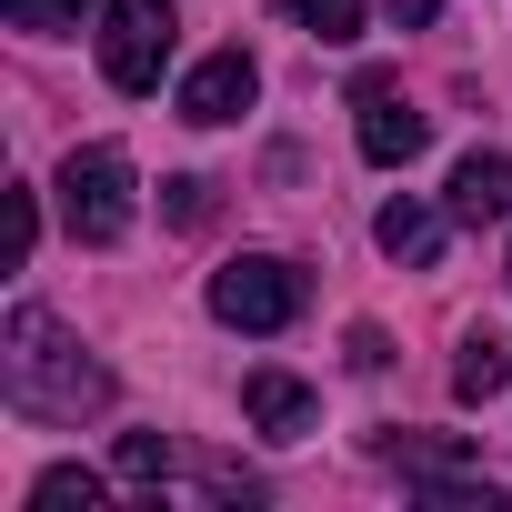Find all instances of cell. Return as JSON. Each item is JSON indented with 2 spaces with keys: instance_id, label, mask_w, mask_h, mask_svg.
<instances>
[{
  "instance_id": "1",
  "label": "cell",
  "mask_w": 512,
  "mask_h": 512,
  "mask_svg": "<svg viewBox=\"0 0 512 512\" xmlns=\"http://www.w3.org/2000/svg\"><path fill=\"white\" fill-rule=\"evenodd\" d=\"M0 392H11V412H31V422H81V412L111 402V372H101L41 302H21L11 332H0Z\"/></svg>"
},
{
  "instance_id": "2",
  "label": "cell",
  "mask_w": 512,
  "mask_h": 512,
  "mask_svg": "<svg viewBox=\"0 0 512 512\" xmlns=\"http://www.w3.org/2000/svg\"><path fill=\"white\" fill-rule=\"evenodd\" d=\"M302 302H312V282L282 262V251H241V262L211 272V312H221L231 332H292Z\"/></svg>"
},
{
  "instance_id": "3",
  "label": "cell",
  "mask_w": 512,
  "mask_h": 512,
  "mask_svg": "<svg viewBox=\"0 0 512 512\" xmlns=\"http://www.w3.org/2000/svg\"><path fill=\"white\" fill-rule=\"evenodd\" d=\"M61 221H71V241H91V251L131 231V151H121V141H91V151L61 161Z\"/></svg>"
},
{
  "instance_id": "4",
  "label": "cell",
  "mask_w": 512,
  "mask_h": 512,
  "mask_svg": "<svg viewBox=\"0 0 512 512\" xmlns=\"http://www.w3.org/2000/svg\"><path fill=\"white\" fill-rule=\"evenodd\" d=\"M171 61V0H101V81L111 91H161Z\"/></svg>"
},
{
  "instance_id": "5",
  "label": "cell",
  "mask_w": 512,
  "mask_h": 512,
  "mask_svg": "<svg viewBox=\"0 0 512 512\" xmlns=\"http://www.w3.org/2000/svg\"><path fill=\"white\" fill-rule=\"evenodd\" d=\"M352 101H362V161H382V171L422 161L432 121H422L412 101H392V81H382V71H362V81H352Z\"/></svg>"
},
{
  "instance_id": "6",
  "label": "cell",
  "mask_w": 512,
  "mask_h": 512,
  "mask_svg": "<svg viewBox=\"0 0 512 512\" xmlns=\"http://www.w3.org/2000/svg\"><path fill=\"white\" fill-rule=\"evenodd\" d=\"M251 91H262V71H251V51H211L191 81H181V121H201V131H221V121H241L251 111Z\"/></svg>"
},
{
  "instance_id": "7",
  "label": "cell",
  "mask_w": 512,
  "mask_h": 512,
  "mask_svg": "<svg viewBox=\"0 0 512 512\" xmlns=\"http://www.w3.org/2000/svg\"><path fill=\"white\" fill-rule=\"evenodd\" d=\"M452 221H512V151L452 161Z\"/></svg>"
},
{
  "instance_id": "8",
  "label": "cell",
  "mask_w": 512,
  "mask_h": 512,
  "mask_svg": "<svg viewBox=\"0 0 512 512\" xmlns=\"http://www.w3.org/2000/svg\"><path fill=\"white\" fill-rule=\"evenodd\" d=\"M241 412H251V432H272V442H302L312 432V392L292 372H251L241 382Z\"/></svg>"
},
{
  "instance_id": "9",
  "label": "cell",
  "mask_w": 512,
  "mask_h": 512,
  "mask_svg": "<svg viewBox=\"0 0 512 512\" xmlns=\"http://www.w3.org/2000/svg\"><path fill=\"white\" fill-rule=\"evenodd\" d=\"M372 241L392 251V262H412V272H432V262H442V211H422V201H382V221H372Z\"/></svg>"
},
{
  "instance_id": "10",
  "label": "cell",
  "mask_w": 512,
  "mask_h": 512,
  "mask_svg": "<svg viewBox=\"0 0 512 512\" xmlns=\"http://www.w3.org/2000/svg\"><path fill=\"white\" fill-rule=\"evenodd\" d=\"M512 382V342L502 332H462V352H452V402H492Z\"/></svg>"
},
{
  "instance_id": "11",
  "label": "cell",
  "mask_w": 512,
  "mask_h": 512,
  "mask_svg": "<svg viewBox=\"0 0 512 512\" xmlns=\"http://www.w3.org/2000/svg\"><path fill=\"white\" fill-rule=\"evenodd\" d=\"M392 462H402L412 482H432V492H452V482L472 472V442H412V432H402V442H392Z\"/></svg>"
},
{
  "instance_id": "12",
  "label": "cell",
  "mask_w": 512,
  "mask_h": 512,
  "mask_svg": "<svg viewBox=\"0 0 512 512\" xmlns=\"http://www.w3.org/2000/svg\"><path fill=\"white\" fill-rule=\"evenodd\" d=\"M282 21L312 31V41H352L362 31V0H282Z\"/></svg>"
},
{
  "instance_id": "13",
  "label": "cell",
  "mask_w": 512,
  "mask_h": 512,
  "mask_svg": "<svg viewBox=\"0 0 512 512\" xmlns=\"http://www.w3.org/2000/svg\"><path fill=\"white\" fill-rule=\"evenodd\" d=\"M121 482H161V472H181V442H161V432H121Z\"/></svg>"
},
{
  "instance_id": "14",
  "label": "cell",
  "mask_w": 512,
  "mask_h": 512,
  "mask_svg": "<svg viewBox=\"0 0 512 512\" xmlns=\"http://www.w3.org/2000/svg\"><path fill=\"white\" fill-rule=\"evenodd\" d=\"M81 11H91V0H0L11 31H81Z\"/></svg>"
},
{
  "instance_id": "15",
  "label": "cell",
  "mask_w": 512,
  "mask_h": 512,
  "mask_svg": "<svg viewBox=\"0 0 512 512\" xmlns=\"http://www.w3.org/2000/svg\"><path fill=\"white\" fill-rule=\"evenodd\" d=\"M31 502H41V512H71V502L91 512V502H101V472H71V462H61V472H41V482H31Z\"/></svg>"
},
{
  "instance_id": "16",
  "label": "cell",
  "mask_w": 512,
  "mask_h": 512,
  "mask_svg": "<svg viewBox=\"0 0 512 512\" xmlns=\"http://www.w3.org/2000/svg\"><path fill=\"white\" fill-rule=\"evenodd\" d=\"M31 241H41V201H31V191H11V272L31 262Z\"/></svg>"
},
{
  "instance_id": "17",
  "label": "cell",
  "mask_w": 512,
  "mask_h": 512,
  "mask_svg": "<svg viewBox=\"0 0 512 512\" xmlns=\"http://www.w3.org/2000/svg\"><path fill=\"white\" fill-rule=\"evenodd\" d=\"M171 221L201 231V221H211V181H171Z\"/></svg>"
},
{
  "instance_id": "18",
  "label": "cell",
  "mask_w": 512,
  "mask_h": 512,
  "mask_svg": "<svg viewBox=\"0 0 512 512\" xmlns=\"http://www.w3.org/2000/svg\"><path fill=\"white\" fill-rule=\"evenodd\" d=\"M392 31H432V0H392Z\"/></svg>"
},
{
  "instance_id": "19",
  "label": "cell",
  "mask_w": 512,
  "mask_h": 512,
  "mask_svg": "<svg viewBox=\"0 0 512 512\" xmlns=\"http://www.w3.org/2000/svg\"><path fill=\"white\" fill-rule=\"evenodd\" d=\"M502 282H512V272H502Z\"/></svg>"
}]
</instances>
